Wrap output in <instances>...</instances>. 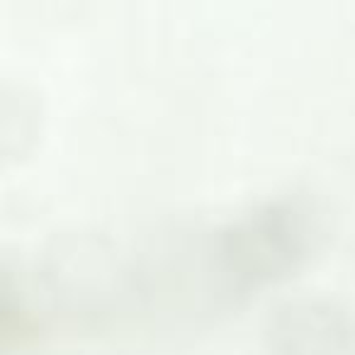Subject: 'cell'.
Segmentation results:
<instances>
[{"mask_svg":"<svg viewBox=\"0 0 355 355\" xmlns=\"http://www.w3.org/2000/svg\"><path fill=\"white\" fill-rule=\"evenodd\" d=\"M275 350L282 355H350L353 331L340 311L316 306L314 302L287 304L280 309L275 329Z\"/></svg>","mask_w":355,"mask_h":355,"instance_id":"7a4b0ae2","label":"cell"},{"mask_svg":"<svg viewBox=\"0 0 355 355\" xmlns=\"http://www.w3.org/2000/svg\"><path fill=\"white\" fill-rule=\"evenodd\" d=\"M304 246L302 222L295 207L268 205L234 224L222 236V263L236 290L275 277L295 263Z\"/></svg>","mask_w":355,"mask_h":355,"instance_id":"6da1fadb","label":"cell"}]
</instances>
